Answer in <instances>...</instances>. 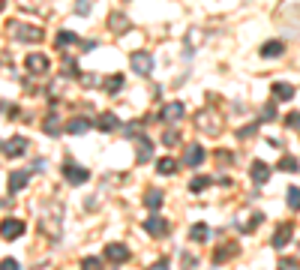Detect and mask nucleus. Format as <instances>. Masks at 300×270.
Returning a JSON list of instances; mask_svg holds the SVG:
<instances>
[{
	"label": "nucleus",
	"instance_id": "nucleus-6",
	"mask_svg": "<svg viewBox=\"0 0 300 270\" xmlns=\"http://www.w3.org/2000/svg\"><path fill=\"white\" fill-rule=\"evenodd\" d=\"M21 234H24V222H21V219H3V222H0V237L18 240Z\"/></svg>",
	"mask_w": 300,
	"mask_h": 270
},
{
	"label": "nucleus",
	"instance_id": "nucleus-24",
	"mask_svg": "<svg viewBox=\"0 0 300 270\" xmlns=\"http://www.w3.org/2000/svg\"><path fill=\"white\" fill-rule=\"evenodd\" d=\"M120 87H123V75H111V78H105V84H102V90L111 93V96H114Z\"/></svg>",
	"mask_w": 300,
	"mask_h": 270
},
{
	"label": "nucleus",
	"instance_id": "nucleus-12",
	"mask_svg": "<svg viewBox=\"0 0 300 270\" xmlns=\"http://www.w3.org/2000/svg\"><path fill=\"white\" fill-rule=\"evenodd\" d=\"M291 237H294V228H291V225H279L270 243H273V249H285V246L291 243Z\"/></svg>",
	"mask_w": 300,
	"mask_h": 270
},
{
	"label": "nucleus",
	"instance_id": "nucleus-26",
	"mask_svg": "<svg viewBox=\"0 0 300 270\" xmlns=\"http://www.w3.org/2000/svg\"><path fill=\"white\" fill-rule=\"evenodd\" d=\"M108 24H111V30H117V33H120V30H126V27H129V21H126V18H123V12H114V15H111V18H108Z\"/></svg>",
	"mask_w": 300,
	"mask_h": 270
},
{
	"label": "nucleus",
	"instance_id": "nucleus-23",
	"mask_svg": "<svg viewBox=\"0 0 300 270\" xmlns=\"http://www.w3.org/2000/svg\"><path fill=\"white\" fill-rule=\"evenodd\" d=\"M75 42H78V36L72 33V30H60L57 39H54V45H57V48H69V45H75Z\"/></svg>",
	"mask_w": 300,
	"mask_h": 270
},
{
	"label": "nucleus",
	"instance_id": "nucleus-29",
	"mask_svg": "<svg viewBox=\"0 0 300 270\" xmlns=\"http://www.w3.org/2000/svg\"><path fill=\"white\" fill-rule=\"evenodd\" d=\"M288 207H291V210H300V189L297 186L288 189Z\"/></svg>",
	"mask_w": 300,
	"mask_h": 270
},
{
	"label": "nucleus",
	"instance_id": "nucleus-16",
	"mask_svg": "<svg viewBox=\"0 0 300 270\" xmlns=\"http://www.w3.org/2000/svg\"><path fill=\"white\" fill-rule=\"evenodd\" d=\"M90 126H93V123H90L87 117H75V120H69L66 123V132L69 135H81V132H87Z\"/></svg>",
	"mask_w": 300,
	"mask_h": 270
},
{
	"label": "nucleus",
	"instance_id": "nucleus-18",
	"mask_svg": "<svg viewBox=\"0 0 300 270\" xmlns=\"http://www.w3.org/2000/svg\"><path fill=\"white\" fill-rule=\"evenodd\" d=\"M282 51H285V45H282L279 39H273V42H264V45H261V57H279Z\"/></svg>",
	"mask_w": 300,
	"mask_h": 270
},
{
	"label": "nucleus",
	"instance_id": "nucleus-14",
	"mask_svg": "<svg viewBox=\"0 0 300 270\" xmlns=\"http://www.w3.org/2000/svg\"><path fill=\"white\" fill-rule=\"evenodd\" d=\"M27 180H30V171H12V174H9V195L21 192V189L27 186Z\"/></svg>",
	"mask_w": 300,
	"mask_h": 270
},
{
	"label": "nucleus",
	"instance_id": "nucleus-5",
	"mask_svg": "<svg viewBox=\"0 0 300 270\" xmlns=\"http://www.w3.org/2000/svg\"><path fill=\"white\" fill-rule=\"evenodd\" d=\"M105 258L114 261V264H123V261H129V246L126 243H108L105 246Z\"/></svg>",
	"mask_w": 300,
	"mask_h": 270
},
{
	"label": "nucleus",
	"instance_id": "nucleus-7",
	"mask_svg": "<svg viewBox=\"0 0 300 270\" xmlns=\"http://www.w3.org/2000/svg\"><path fill=\"white\" fill-rule=\"evenodd\" d=\"M249 180H252L255 186H264L267 180H270V165L261 162V159H255V162L249 165Z\"/></svg>",
	"mask_w": 300,
	"mask_h": 270
},
{
	"label": "nucleus",
	"instance_id": "nucleus-40",
	"mask_svg": "<svg viewBox=\"0 0 300 270\" xmlns=\"http://www.w3.org/2000/svg\"><path fill=\"white\" fill-rule=\"evenodd\" d=\"M273 117V105H267V108H261V120H270Z\"/></svg>",
	"mask_w": 300,
	"mask_h": 270
},
{
	"label": "nucleus",
	"instance_id": "nucleus-1",
	"mask_svg": "<svg viewBox=\"0 0 300 270\" xmlns=\"http://www.w3.org/2000/svg\"><path fill=\"white\" fill-rule=\"evenodd\" d=\"M9 33L18 42H39L42 39V27H36V24H9Z\"/></svg>",
	"mask_w": 300,
	"mask_h": 270
},
{
	"label": "nucleus",
	"instance_id": "nucleus-38",
	"mask_svg": "<svg viewBox=\"0 0 300 270\" xmlns=\"http://www.w3.org/2000/svg\"><path fill=\"white\" fill-rule=\"evenodd\" d=\"M63 63H66V66H63V72H66V75H78V69H75V60H63Z\"/></svg>",
	"mask_w": 300,
	"mask_h": 270
},
{
	"label": "nucleus",
	"instance_id": "nucleus-39",
	"mask_svg": "<svg viewBox=\"0 0 300 270\" xmlns=\"http://www.w3.org/2000/svg\"><path fill=\"white\" fill-rule=\"evenodd\" d=\"M150 270H171V267H168V261H165V258H159L156 264H150Z\"/></svg>",
	"mask_w": 300,
	"mask_h": 270
},
{
	"label": "nucleus",
	"instance_id": "nucleus-10",
	"mask_svg": "<svg viewBox=\"0 0 300 270\" xmlns=\"http://www.w3.org/2000/svg\"><path fill=\"white\" fill-rule=\"evenodd\" d=\"M27 72H34V75H45L48 69H51V63H48V57L45 54H27Z\"/></svg>",
	"mask_w": 300,
	"mask_h": 270
},
{
	"label": "nucleus",
	"instance_id": "nucleus-35",
	"mask_svg": "<svg viewBox=\"0 0 300 270\" xmlns=\"http://www.w3.org/2000/svg\"><path fill=\"white\" fill-rule=\"evenodd\" d=\"M255 132H258V123H252V126H243V129H240L237 135H240V138H252Z\"/></svg>",
	"mask_w": 300,
	"mask_h": 270
},
{
	"label": "nucleus",
	"instance_id": "nucleus-21",
	"mask_svg": "<svg viewBox=\"0 0 300 270\" xmlns=\"http://www.w3.org/2000/svg\"><path fill=\"white\" fill-rule=\"evenodd\" d=\"M96 126H99L102 132H111V129L120 126V120H117V114H102L99 120H96Z\"/></svg>",
	"mask_w": 300,
	"mask_h": 270
},
{
	"label": "nucleus",
	"instance_id": "nucleus-4",
	"mask_svg": "<svg viewBox=\"0 0 300 270\" xmlns=\"http://www.w3.org/2000/svg\"><path fill=\"white\" fill-rule=\"evenodd\" d=\"M144 231H147L150 237H165L168 234V222L159 216V213H153V216L144 219Z\"/></svg>",
	"mask_w": 300,
	"mask_h": 270
},
{
	"label": "nucleus",
	"instance_id": "nucleus-15",
	"mask_svg": "<svg viewBox=\"0 0 300 270\" xmlns=\"http://www.w3.org/2000/svg\"><path fill=\"white\" fill-rule=\"evenodd\" d=\"M291 96H294V87H291L288 81H276V84H273V99L288 102Z\"/></svg>",
	"mask_w": 300,
	"mask_h": 270
},
{
	"label": "nucleus",
	"instance_id": "nucleus-37",
	"mask_svg": "<svg viewBox=\"0 0 300 270\" xmlns=\"http://www.w3.org/2000/svg\"><path fill=\"white\" fill-rule=\"evenodd\" d=\"M195 264H198V261H195V258H192L189 252H183V267H186V270H192Z\"/></svg>",
	"mask_w": 300,
	"mask_h": 270
},
{
	"label": "nucleus",
	"instance_id": "nucleus-30",
	"mask_svg": "<svg viewBox=\"0 0 300 270\" xmlns=\"http://www.w3.org/2000/svg\"><path fill=\"white\" fill-rule=\"evenodd\" d=\"M177 141H180V135L174 132V129H168V132L162 135V144H165V147H174V144H177Z\"/></svg>",
	"mask_w": 300,
	"mask_h": 270
},
{
	"label": "nucleus",
	"instance_id": "nucleus-20",
	"mask_svg": "<svg viewBox=\"0 0 300 270\" xmlns=\"http://www.w3.org/2000/svg\"><path fill=\"white\" fill-rule=\"evenodd\" d=\"M189 237H192L195 243H204V240L210 237V225H207V222H195L192 231H189Z\"/></svg>",
	"mask_w": 300,
	"mask_h": 270
},
{
	"label": "nucleus",
	"instance_id": "nucleus-34",
	"mask_svg": "<svg viewBox=\"0 0 300 270\" xmlns=\"http://www.w3.org/2000/svg\"><path fill=\"white\" fill-rule=\"evenodd\" d=\"M75 12H78V15H87V12H90V0H78V3H75Z\"/></svg>",
	"mask_w": 300,
	"mask_h": 270
},
{
	"label": "nucleus",
	"instance_id": "nucleus-32",
	"mask_svg": "<svg viewBox=\"0 0 300 270\" xmlns=\"http://www.w3.org/2000/svg\"><path fill=\"white\" fill-rule=\"evenodd\" d=\"M0 270H21V264H18L15 258H3V261H0Z\"/></svg>",
	"mask_w": 300,
	"mask_h": 270
},
{
	"label": "nucleus",
	"instance_id": "nucleus-28",
	"mask_svg": "<svg viewBox=\"0 0 300 270\" xmlns=\"http://www.w3.org/2000/svg\"><path fill=\"white\" fill-rule=\"evenodd\" d=\"M297 168H300V162L294 156H282V159H279V171H288V174H291V171H297Z\"/></svg>",
	"mask_w": 300,
	"mask_h": 270
},
{
	"label": "nucleus",
	"instance_id": "nucleus-17",
	"mask_svg": "<svg viewBox=\"0 0 300 270\" xmlns=\"http://www.w3.org/2000/svg\"><path fill=\"white\" fill-rule=\"evenodd\" d=\"M159 204H162V189H147V192H144V207H150V210L156 213Z\"/></svg>",
	"mask_w": 300,
	"mask_h": 270
},
{
	"label": "nucleus",
	"instance_id": "nucleus-36",
	"mask_svg": "<svg viewBox=\"0 0 300 270\" xmlns=\"http://www.w3.org/2000/svg\"><path fill=\"white\" fill-rule=\"evenodd\" d=\"M285 123H288L291 129H297V126H300V114H297V111H294V114H288V117H285Z\"/></svg>",
	"mask_w": 300,
	"mask_h": 270
},
{
	"label": "nucleus",
	"instance_id": "nucleus-22",
	"mask_svg": "<svg viewBox=\"0 0 300 270\" xmlns=\"http://www.w3.org/2000/svg\"><path fill=\"white\" fill-rule=\"evenodd\" d=\"M210 183H213V180H210L207 174H204V177H201V174H195V177L189 180V192H195V195H198V192H204V189H207Z\"/></svg>",
	"mask_w": 300,
	"mask_h": 270
},
{
	"label": "nucleus",
	"instance_id": "nucleus-11",
	"mask_svg": "<svg viewBox=\"0 0 300 270\" xmlns=\"http://www.w3.org/2000/svg\"><path fill=\"white\" fill-rule=\"evenodd\" d=\"M129 138L138 141V162H150V153H153V141L147 135H138V132H129Z\"/></svg>",
	"mask_w": 300,
	"mask_h": 270
},
{
	"label": "nucleus",
	"instance_id": "nucleus-8",
	"mask_svg": "<svg viewBox=\"0 0 300 270\" xmlns=\"http://www.w3.org/2000/svg\"><path fill=\"white\" fill-rule=\"evenodd\" d=\"M183 114H186V105H183V102H168L165 108L159 111V120L174 123V120H183Z\"/></svg>",
	"mask_w": 300,
	"mask_h": 270
},
{
	"label": "nucleus",
	"instance_id": "nucleus-25",
	"mask_svg": "<svg viewBox=\"0 0 300 270\" xmlns=\"http://www.w3.org/2000/svg\"><path fill=\"white\" fill-rule=\"evenodd\" d=\"M42 129H45L48 135H60V120H57V114H54V111H51V114L45 117V123H42Z\"/></svg>",
	"mask_w": 300,
	"mask_h": 270
},
{
	"label": "nucleus",
	"instance_id": "nucleus-27",
	"mask_svg": "<svg viewBox=\"0 0 300 270\" xmlns=\"http://www.w3.org/2000/svg\"><path fill=\"white\" fill-rule=\"evenodd\" d=\"M234 249H237V246H219V249H216V255H213V261H216V264H225V261L231 258Z\"/></svg>",
	"mask_w": 300,
	"mask_h": 270
},
{
	"label": "nucleus",
	"instance_id": "nucleus-3",
	"mask_svg": "<svg viewBox=\"0 0 300 270\" xmlns=\"http://www.w3.org/2000/svg\"><path fill=\"white\" fill-rule=\"evenodd\" d=\"M129 63H132V69L138 75H150V72H153V57H150L147 51H132Z\"/></svg>",
	"mask_w": 300,
	"mask_h": 270
},
{
	"label": "nucleus",
	"instance_id": "nucleus-13",
	"mask_svg": "<svg viewBox=\"0 0 300 270\" xmlns=\"http://www.w3.org/2000/svg\"><path fill=\"white\" fill-rule=\"evenodd\" d=\"M24 150H27V138H24V135H15L12 141H6V156H9V159H18Z\"/></svg>",
	"mask_w": 300,
	"mask_h": 270
},
{
	"label": "nucleus",
	"instance_id": "nucleus-9",
	"mask_svg": "<svg viewBox=\"0 0 300 270\" xmlns=\"http://www.w3.org/2000/svg\"><path fill=\"white\" fill-rule=\"evenodd\" d=\"M204 159H207V153H204V144H189V147H186V153H183V162H186L189 168H198Z\"/></svg>",
	"mask_w": 300,
	"mask_h": 270
},
{
	"label": "nucleus",
	"instance_id": "nucleus-31",
	"mask_svg": "<svg viewBox=\"0 0 300 270\" xmlns=\"http://www.w3.org/2000/svg\"><path fill=\"white\" fill-rule=\"evenodd\" d=\"M261 219H264V216H261V213H255V216L243 225V231H246V234H252V228H255V225H261Z\"/></svg>",
	"mask_w": 300,
	"mask_h": 270
},
{
	"label": "nucleus",
	"instance_id": "nucleus-2",
	"mask_svg": "<svg viewBox=\"0 0 300 270\" xmlns=\"http://www.w3.org/2000/svg\"><path fill=\"white\" fill-rule=\"evenodd\" d=\"M63 177H66V183H72V186H81V183L90 180V171L75 165V162H63Z\"/></svg>",
	"mask_w": 300,
	"mask_h": 270
},
{
	"label": "nucleus",
	"instance_id": "nucleus-19",
	"mask_svg": "<svg viewBox=\"0 0 300 270\" xmlns=\"http://www.w3.org/2000/svg\"><path fill=\"white\" fill-rule=\"evenodd\" d=\"M177 171V159H171V156H162V159H156V174H174Z\"/></svg>",
	"mask_w": 300,
	"mask_h": 270
},
{
	"label": "nucleus",
	"instance_id": "nucleus-33",
	"mask_svg": "<svg viewBox=\"0 0 300 270\" xmlns=\"http://www.w3.org/2000/svg\"><path fill=\"white\" fill-rule=\"evenodd\" d=\"M81 270H102L99 258H84V264H81Z\"/></svg>",
	"mask_w": 300,
	"mask_h": 270
}]
</instances>
